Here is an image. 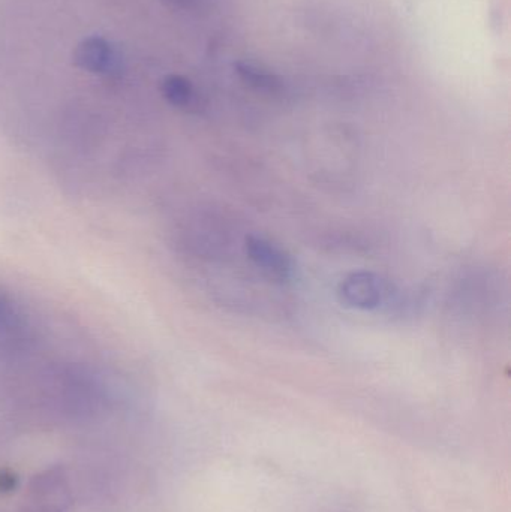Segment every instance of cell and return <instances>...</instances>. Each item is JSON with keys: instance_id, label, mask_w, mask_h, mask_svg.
Masks as SVG:
<instances>
[{"instance_id": "6da1fadb", "label": "cell", "mask_w": 511, "mask_h": 512, "mask_svg": "<svg viewBox=\"0 0 511 512\" xmlns=\"http://www.w3.org/2000/svg\"><path fill=\"white\" fill-rule=\"evenodd\" d=\"M336 295L339 303L348 309L371 312L387 303L392 286L374 271H353L342 277Z\"/></svg>"}, {"instance_id": "7a4b0ae2", "label": "cell", "mask_w": 511, "mask_h": 512, "mask_svg": "<svg viewBox=\"0 0 511 512\" xmlns=\"http://www.w3.org/2000/svg\"><path fill=\"white\" fill-rule=\"evenodd\" d=\"M246 256L252 264L276 282L293 279L294 262L281 246L260 236H249L245 240Z\"/></svg>"}, {"instance_id": "3957f363", "label": "cell", "mask_w": 511, "mask_h": 512, "mask_svg": "<svg viewBox=\"0 0 511 512\" xmlns=\"http://www.w3.org/2000/svg\"><path fill=\"white\" fill-rule=\"evenodd\" d=\"M74 62L78 68L92 74H110L116 69L117 56L113 45L107 39L90 36L75 48Z\"/></svg>"}, {"instance_id": "277c9868", "label": "cell", "mask_w": 511, "mask_h": 512, "mask_svg": "<svg viewBox=\"0 0 511 512\" xmlns=\"http://www.w3.org/2000/svg\"><path fill=\"white\" fill-rule=\"evenodd\" d=\"M234 68L240 80L258 92L278 93L282 89V81L266 69L248 62H237Z\"/></svg>"}, {"instance_id": "5b68a950", "label": "cell", "mask_w": 511, "mask_h": 512, "mask_svg": "<svg viewBox=\"0 0 511 512\" xmlns=\"http://www.w3.org/2000/svg\"><path fill=\"white\" fill-rule=\"evenodd\" d=\"M161 92L174 107L188 108L194 104V86L188 78L182 77V75H167L162 80Z\"/></svg>"}, {"instance_id": "8992f818", "label": "cell", "mask_w": 511, "mask_h": 512, "mask_svg": "<svg viewBox=\"0 0 511 512\" xmlns=\"http://www.w3.org/2000/svg\"><path fill=\"white\" fill-rule=\"evenodd\" d=\"M17 316L12 301L0 294V334L12 333L17 328Z\"/></svg>"}]
</instances>
